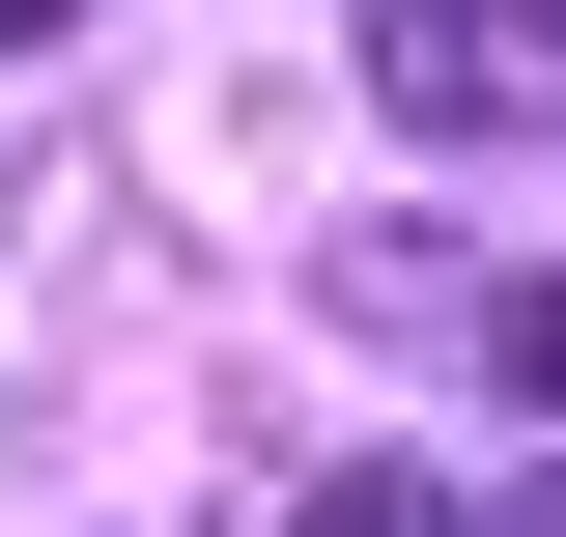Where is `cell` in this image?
<instances>
[{"label": "cell", "instance_id": "obj_1", "mask_svg": "<svg viewBox=\"0 0 566 537\" xmlns=\"http://www.w3.org/2000/svg\"><path fill=\"white\" fill-rule=\"evenodd\" d=\"M368 114L397 141H566V0H368Z\"/></svg>", "mask_w": 566, "mask_h": 537}, {"label": "cell", "instance_id": "obj_2", "mask_svg": "<svg viewBox=\"0 0 566 537\" xmlns=\"http://www.w3.org/2000/svg\"><path fill=\"white\" fill-rule=\"evenodd\" d=\"M283 537H482V509H453V481H312Z\"/></svg>", "mask_w": 566, "mask_h": 537}, {"label": "cell", "instance_id": "obj_3", "mask_svg": "<svg viewBox=\"0 0 566 537\" xmlns=\"http://www.w3.org/2000/svg\"><path fill=\"white\" fill-rule=\"evenodd\" d=\"M482 368H510V397L566 424V283H482Z\"/></svg>", "mask_w": 566, "mask_h": 537}, {"label": "cell", "instance_id": "obj_4", "mask_svg": "<svg viewBox=\"0 0 566 537\" xmlns=\"http://www.w3.org/2000/svg\"><path fill=\"white\" fill-rule=\"evenodd\" d=\"M57 29H85V0H0V57H57Z\"/></svg>", "mask_w": 566, "mask_h": 537}]
</instances>
